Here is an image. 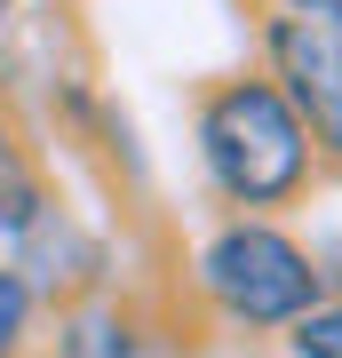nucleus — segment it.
<instances>
[{
	"instance_id": "obj_1",
	"label": "nucleus",
	"mask_w": 342,
	"mask_h": 358,
	"mask_svg": "<svg viewBox=\"0 0 342 358\" xmlns=\"http://www.w3.org/2000/svg\"><path fill=\"white\" fill-rule=\"evenodd\" d=\"M199 152H207V176L239 207H279L311 183V136L271 80H231L207 96Z\"/></svg>"
},
{
	"instance_id": "obj_2",
	"label": "nucleus",
	"mask_w": 342,
	"mask_h": 358,
	"mask_svg": "<svg viewBox=\"0 0 342 358\" xmlns=\"http://www.w3.org/2000/svg\"><path fill=\"white\" fill-rule=\"evenodd\" d=\"M199 279L247 327H294L303 310H318V263L271 223H223L199 255Z\"/></svg>"
},
{
	"instance_id": "obj_3",
	"label": "nucleus",
	"mask_w": 342,
	"mask_h": 358,
	"mask_svg": "<svg viewBox=\"0 0 342 358\" xmlns=\"http://www.w3.org/2000/svg\"><path fill=\"white\" fill-rule=\"evenodd\" d=\"M271 64L287 80V103L303 120V136H318L342 159V24H318V16H279L271 24Z\"/></svg>"
},
{
	"instance_id": "obj_4",
	"label": "nucleus",
	"mask_w": 342,
	"mask_h": 358,
	"mask_svg": "<svg viewBox=\"0 0 342 358\" xmlns=\"http://www.w3.org/2000/svg\"><path fill=\"white\" fill-rule=\"evenodd\" d=\"M32 215H40V192H32L24 159H16V143L0 136V231H24Z\"/></svg>"
},
{
	"instance_id": "obj_5",
	"label": "nucleus",
	"mask_w": 342,
	"mask_h": 358,
	"mask_svg": "<svg viewBox=\"0 0 342 358\" xmlns=\"http://www.w3.org/2000/svg\"><path fill=\"white\" fill-rule=\"evenodd\" d=\"M287 343H294V358H342V303H327V310H303Z\"/></svg>"
},
{
	"instance_id": "obj_6",
	"label": "nucleus",
	"mask_w": 342,
	"mask_h": 358,
	"mask_svg": "<svg viewBox=\"0 0 342 358\" xmlns=\"http://www.w3.org/2000/svg\"><path fill=\"white\" fill-rule=\"evenodd\" d=\"M24 319H32V287L16 279V271H0V358H16V343H24Z\"/></svg>"
},
{
	"instance_id": "obj_7",
	"label": "nucleus",
	"mask_w": 342,
	"mask_h": 358,
	"mask_svg": "<svg viewBox=\"0 0 342 358\" xmlns=\"http://www.w3.org/2000/svg\"><path fill=\"white\" fill-rule=\"evenodd\" d=\"M0 16H8V0H0Z\"/></svg>"
}]
</instances>
